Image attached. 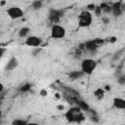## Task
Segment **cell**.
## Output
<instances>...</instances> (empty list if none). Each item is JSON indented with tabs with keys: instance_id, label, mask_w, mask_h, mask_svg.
Instances as JSON below:
<instances>
[{
	"instance_id": "cell-1",
	"label": "cell",
	"mask_w": 125,
	"mask_h": 125,
	"mask_svg": "<svg viewBox=\"0 0 125 125\" xmlns=\"http://www.w3.org/2000/svg\"><path fill=\"white\" fill-rule=\"evenodd\" d=\"M66 120L68 122H81L82 120H84V115L82 113L81 108L77 105V106H73L70 107L64 114Z\"/></svg>"
},
{
	"instance_id": "cell-28",
	"label": "cell",
	"mask_w": 125,
	"mask_h": 125,
	"mask_svg": "<svg viewBox=\"0 0 125 125\" xmlns=\"http://www.w3.org/2000/svg\"><path fill=\"white\" fill-rule=\"evenodd\" d=\"M110 89H111V88H110V86H109V85H105V86H104V91H110Z\"/></svg>"
},
{
	"instance_id": "cell-18",
	"label": "cell",
	"mask_w": 125,
	"mask_h": 125,
	"mask_svg": "<svg viewBox=\"0 0 125 125\" xmlns=\"http://www.w3.org/2000/svg\"><path fill=\"white\" fill-rule=\"evenodd\" d=\"M30 89H31V84H30V83H24V84H22V85L20 87V91H21V92H23V93L28 92Z\"/></svg>"
},
{
	"instance_id": "cell-15",
	"label": "cell",
	"mask_w": 125,
	"mask_h": 125,
	"mask_svg": "<svg viewBox=\"0 0 125 125\" xmlns=\"http://www.w3.org/2000/svg\"><path fill=\"white\" fill-rule=\"evenodd\" d=\"M30 8L33 10V11H39L43 8V2L41 0H34L32 3H31V6Z\"/></svg>"
},
{
	"instance_id": "cell-9",
	"label": "cell",
	"mask_w": 125,
	"mask_h": 125,
	"mask_svg": "<svg viewBox=\"0 0 125 125\" xmlns=\"http://www.w3.org/2000/svg\"><path fill=\"white\" fill-rule=\"evenodd\" d=\"M84 48L89 52H96L99 49V45L97 44L96 39H91L84 42Z\"/></svg>"
},
{
	"instance_id": "cell-25",
	"label": "cell",
	"mask_w": 125,
	"mask_h": 125,
	"mask_svg": "<svg viewBox=\"0 0 125 125\" xmlns=\"http://www.w3.org/2000/svg\"><path fill=\"white\" fill-rule=\"evenodd\" d=\"M40 96H42V97H46L47 95H48V92H47V90H45V89H42L41 91H40Z\"/></svg>"
},
{
	"instance_id": "cell-7",
	"label": "cell",
	"mask_w": 125,
	"mask_h": 125,
	"mask_svg": "<svg viewBox=\"0 0 125 125\" xmlns=\"http://www.w3.org/2000/svg\"><path fill=\"white\" fill-rule=\"evenodd\" d=\"M111 7V12L110 14H112L114 17H120L123 13H124V2L122 0H119L117 2H114L110 5Z\"/></svg>"
},
{
	"instance_id": "cell-21",
	"label": "cell",
	"mask_w": 125,
	"mask_h": 125,
	"mask_svg": "<svg viewBox=\"0 0 125 125\" xmlns=\"http://www.w3.org/2000/svg\"><path fill=\"white\" fill-rule=\"evenodd\" d=\"M94 13H95V15H96L97 17H100V16L102 15V10H101L100 6H97V5H96V8H95V10H94Z\"/></svg>"
},
{
	"instance_id": "cell-17",
	"label": "cell",
	"mask_w": 125,
	"mask_h": 125,
	"mask_svg": "<svg viewBox=\"0 0 125 125\" xmlns=\"http://www.w3.org/2000/svg\"><path fill=\"white\" fill-rule=\"evenodd\" d=\"M77 105L81 108V110H90L89 105L86 103H84L83 101H81V100H77Z\"/></svg>"
},
{
	"instance_id": "cell-2",
	"label": "cell",
	"mask_w": 125,
	"mask_h": 125,
	"mask_svg": "<svg viewBox=\"0 0 125 125\" xmlns=\"http://www.w3.org/2000/svg\"><path fill=\"white\" fill-rule=\"evenodd\" d=\"M93 22V15L91 12L84 10L78 16V26L81 28L89 27Z\"/></svg>"
},
{
	"instance_id": "cell-8",
	"label": "cell",
	"mask_w": 125,
	"mask_h": 125,
	"mask_svg": "<svg viewBox=\"0 0 125 125\" xmlns=\"http://www.w3.org/2000/svg\"><path fill=\"white\" fill-rule=\"evenodd\" d=\"M24 44L28 47H32V48H35V47H40L41 44H42V39L38 36H35V35H28L26 38H25V41H24Z\"/></svg>"
},
{
	"instance_id": "cell-22",
	"label": "cell",
	"mask_w": 125,
	"mask_h": 125,
	"mask_svg": "<svg viewBox=\"0 0 125 125\" xmlns=\"http://www.w3.org/2000/svg\"><path fill=\"white\" fill-rule=\"evenodd\" d=\"M34 49H35V50L32 52V55H33V56H37V55L41 52V48H39V47H35Z\"/></svg>"
},
{
	"instance_id": "cell-31",
	"label": "cell",
	"mask_w": 125,
	"mask_h": 125,
	"mask_svg": "<svg viewBox=\"0 0 125 125\" xmlns=\"http://www.w3.org/2000/svg\"><path fill=\"white\" fill-rule=\"evenodd\" d=\"M2 117V111H1V109H0V118Z\"/></svg>"
},
{
	"instance_id": "cell-19",
	"label": "cell",
	"mask_w": 125,
	"mask_h": 125,
	"mask_svg": "<svg viewBox=\"0 0 125 125\" xmlns=\"http://www.w3.org/2000/svg\"><path fill=\"white\" fill-rule=\"evenodd\" d=\"M13 125H26L27 124V121L26 120H23V119H15L13 122H12Z\"/></svg>"
},
{
	"instance_id": "cell-16",
	"label": "cell",
	"mask_w": 125,
	"mask_h": 125,
	"mask_svg": "<svg viewBox=\"0 0 125 125\" xmlns=\"http://www.w3.org/2000/svg\"><path fill=\"white\" fill-rule=\"evenodd\" d=\"M99 6H100V8H101V10H102V13L110 14V12H111V7H110V5H109L108 3H106V2H102Z\"/></svg>"
},
{
	"instance_id": "cell-29",
	"label": "cell",
	"mask_w": 125,
	"mask_h": 125,
	"mask_svg": "<svg viewBox=\"0 0 125 125\" xmlns=\"http://www.w3.org/2000/svg\"><path fill=\"white\" fill-rule=\"evenodd\" d=\"M3 90H4V85H3V83L0 81V93H2Z\"/></svg>"
},
{
	"instance_id": "cell-3",
	"label": "cell",
	"mask_w": 125,
	"mask_h": 125,
	"mask_svg": "<svg viewBox=\"0 0 125 125\" xmlns=\"http://www.w3.org/2000/svg\"><path fill=\"white\" fill-rule=\"evenodd\" d=\"M97 68V62L93 59H84L81 62V70L84 74L91 75Z\"/></svg>"
},
{
	"instance_id": "cell-13",
	"label": "cell",
	"mask_w": 125,
	"mask_h": 125,
	"mask_svg": "<svg viewBox=\"0 0 125 125\" xmlns=\"http://www.w3.org/2000/svg\"><path fill=\"white\" fill-rule=\"evenodd\" d=\"M30 32V28L28 26H22L19 29V36L21 38H26Z\"/></svg>"
},
{
	"instance_id": "cell-23",
	"label": "cell",
	"mask_w": 125,
	"mask_h": 125,
	"mask_svg": "<svg viewBox=\"0 0 125 125\" xmlns=\"http://www.w3.org/2000/svg\"><path fill=\"white\" fill-rule=\"evenodd\" d=\"M107 39H108L107 41H108L109 43H115V42L117 41V38H116L115 36H110V37H109V38H107Z\"/></svg>"
},
{
	"instance_id": "cell-14",
	"label": "cell",
	"mask_w": 125,
	"mask_h": 125,
	"mask_svg": "<svg viewBox=\"0 0 125 125\" xmlns=\"http://www.w3.org/2000/svg\"><path fill=\"white\" fill-rule=\"evenodd\" d=\"M104 93H105V91H104L103 88H97V89L94 91V96H95V98H96L97 100L101 101V100L104 99Z\"/></svg>"
},
{
	"instance_id": "cell-26",
	"label": "cell",
	"mask_w": 125,
	"mask_h": 125,
	"mask_svg": "<svg viewBox=\"0 0 125 125\" xmlns=\"http://www.w3.org/2000/svg\"><path fill=\"white\" fill-rule=\"evenodd\" d=\"M5 52H6V49H5L4 47H1V46H0V59L3 57V55L5 54Z\"/></svg>"
},
{
	"instance_id": "cell-12",
	"label": "cell",
	"mask_w": 125,
	"mask_h": 125,
	"mask_svg": "<svg viewBox=\"0 0 125 125\" xmlns=\"http://www.w3.org/2000/svg\"><path fill=\"white\" fill-rule=\"evenodd\" d=\"M83 75H85L84 73H83V71L80 69V70H72V71H70L69 73H68V77H69V79H71V80H77V79H80Z\"/></svg>"
},
{
	"instance_id": "cell-11",
	"label": "cell",
	"mask_w": 125,
	"mask_h": 125,
	"mask_svg": "<svg viewBox=\"0 0 125 125\" xmlns=\"http://www.w3.org/2000/svg\"><path fill=\"white\" fill-rule=\"evenodd\" d=\"M18 64H19L18 59L15 58V57H12V58L8 61V62L6 63V65H5V70H7V71H12V70H14V69L18 66Z\"/></svg>"
},
{
	"instance_id": "cell-5",
	"label": "cell",
	"mask_w": 125,
	"mask_h": 125,
	"mask_svg": "<svg viewBox=\"0 0 125 125\" xmlns=\"http://www.w3.org/2000/svg\"><path fill=\"white\" fill-rule=\"evenodd\" d=\"M62 16H63V11L62 10L50 9L49 13H48V20H49L50 22L55 24V23H58L60 21V20L62 19Z\"/></svg>"
},
{
	"instance_id": "cell-24",
	"label": "cell",
	"mask_w": 125,
	"mask_h": 125,
	"mask_svg": "<svg viewBox=\"0 0 125 125\" xmlns=\"http://www.w3.org/2000/svg\"><path fill=\"white\" fill-rule=\"evenodd\" d=\"M117 82H118L119 84H121V85H124V84H125V78H124V76L119 77V78L117 79Z\"/></svg>"
},
{
	"instance_id": "cell-4",
	"label": "cell",
	"mask_w": 125,
	"mask_h": 125,
	"mask_svg": "<svg viewBox=\"0 0 125 125\" xmlns=\"http://www.w3.org/2000/svg\"><path fill=\"white\" fill-rule=\"evenodd\" d=\"M66 34V30L62 25L55 23L51 27V37L53 39H62Z\"/></svg>"
},
{
	"instance_id": "cell-30",
	"label": "cell",
	"mask_w": 125,
	"mask_h": 125,
	"mask_svg": "<svg viewBox=\"0 0 125 125\" xmlns=\"http://www.w3.org/2000/svg\"><path fill=\"white\" fill-rule=\"evenodd\" d=\"M57 108H59L60 110H62V109L64 108V106H63L62 104H60V105H58V106H57Z\"/></svg>"
},
{
	"instance_id": "cell-6",
	"label": "cell",
	"mask_w": 125,
	"mask_h": 125,
	"mask_svg": "<svg viewBox=\"0 0 125 125\" xmlns=\"http://www.w3.org/2000/svg\"><path fill=\"white\" fill-rule=\"evenodd\" d=\"M6 13L11 20H19L23 17V11L18 6H12L8 8Z\"/></svg>"
},
{
	"instance_id": "cell-10",
	"label": "cell",
	"mask_w": 125,
	"mask_h": 125,
	"mask_svg": "<svg viewBox=\"0 0 125 125\" xmlns=\"http://www.w3.org/2000/svg\"><path fill=\"white\" fill-rule=\"evenodd\" d=\"M112 106L116 109H124L125 108V100L119 97H115L112 100Z\"/></svg>"
},
{
	"instance_id": "cell-27",
	"label": "cell",
	"mask_w": 125,
	"mask_h": 125,
	"mask_svg": "<svg viewBox=\"0 0 125 125\" xmlns=\"http://www.w3.org/2000/svg\"><path fill=\"white\" fill-rule=\"evenodd\" d=\"M78 50H85V48H84V43H80V44H79Z\"/></svg>"
},
{
	"instance_id": "cell-20",
	"label": "cell",
	"mask_w": 125,
	"mask_h": 125,
	"mask_svg": "<svg viewBox=\"0 0 125 125\" xmlns=\"http://www.w3.org/2000/svg\"><path fill=\"white\" fill-rule=\"evenodd\" d=\"M95 8H96V4H94V3H90V4H87V6H86V10L87 11H89V12H94V10H95Z\"/></svg>"
}]
</instances>
